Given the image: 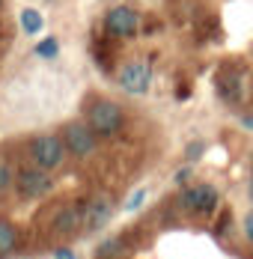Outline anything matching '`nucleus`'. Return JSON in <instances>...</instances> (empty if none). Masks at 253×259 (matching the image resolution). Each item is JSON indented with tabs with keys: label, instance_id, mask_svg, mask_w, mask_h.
I'll use <instances>...</instances> for the list:
<instances>
[{
	"label": "nucleus",
	"instance_id": "9b49d317",
	"mask_svg": "<svg viewBox=\"0 0 253 259\" xmlns=\"http://www.w3.org/2000/svg\"><path fill=\"white\" fill-rule=\"evenodd\" d=\"M15 238H18L15 227H12L9 221H0V256H3V253H9V250L15 247Z\"/></svg>",
	"mask_w": 253,
	"mask_h": 259
},
{
	"label": "nucleus",
	"instance_id": "ddd939ff",
	"mask_svg": "<svg viewBox=\"0 0 253 259\" xmlns=\"http://www.w3.org/2000/svg\"><path fill=\"white\" fill-rule=\"evenodd\" d=\"M57 48H60V45H57V39H42V42L36 45V54H39V57H45V60H51V57H57Z\"/></svg>",
	"mask_w": 253,
	"mask_h": 259
},
{
	"label": "nucleus",
	"instance_id": "0eeeda50",
	"mask_svg": "<svg viewBox=\"0 0 253 259\" xmlns=\"http://www.w3.org/2000/svg\"><path fill=\"white\" fill-rule=\"evenodd\" d=\"M137 24H140L137 12L128 9V6H113L107 12V18H104V27H107L110 36H134L137 33Z\"/></svg>",
	"mask_w": 253,
	"mask_h": 259
},
{
	"label": "nucleus",
	"instance_id": "39448f33",
	"mask_svg": "<svg viewBox=\"0 0 253 259\" xmlns=\"http://www.w3.org/2000/svg\"><path fill=\"white\" fill-rule=\"evenodd\" d=\"M63 143H66V149L72 155L83 158L96 149V131L90 125H83V122H69L66 131H63Z\"/></svg>",
	"mask_w": 253,
	"mask_h": 259
},
{
	"label": "nucleus",
	"instance_id": "6e6552de",
	"mask_svg": "<svg viewBox=\"0 0 253 259\" xmlns=\"http://www.w3.org/2000/svg\"><path fill=\"white\" fill-rule=\"evenodd\" d=\"M18 188H21V194H24V197H42V194H48V191H51L48 170H42V167L21 170V173H18Z\"/></svg>",
	"mask_w": 253,
	"mask_h": 259
},
{
	"label": "nucleus",
	"instance_id": "9d476101",
	"mask_svg": "<svg viewBox=\"0 0 253 259\" xmlns=\"http://www.w3.org/2000/svg\"><path fill=\"white\" fill-rule=\"evenodd\" d=\"M54 233H75L77 227H80V208H60L57 214H54Z\"/></svg>",
	"mask_w": 253,
	"mask_h": 259
},
{
	"label": "nucleus",
	"instance_id": "f3484780",
	"mask_svg": "<svg viewBox=\"0 0 253 259\" xmlns=\"http://www.w3.org/2000/svg\"><path fill=\"white\" fill-rule=\"evenodd\" d=\"M244 230H247V238L253 241V214H247V218H244Z\"/></svg>",
	"mask_w": 253,
	"mask_h": 259
},
{
	"label": "nucleus",
	"instance_id": "1a4fd4ad",
	"mask_svg": "<svg viewBox=\"0 0 253 259\" xmlns=\"http://www.w3.org/2000/svg\"><path fill=\"white\" fill-rule=\"evenodd\" d=\"M107 221H110V200L107 197H96L80 211V227H87V230H99Z\"/></svg>",
	"mask_w": 253,
	"mask_h": 259
},
{
	"label": "nucleus",
	"instance_id": "2eb2a0df",
	"mask_svg": "<svg viewBox=\"0 0 253 259\" xmlns=\"http://www.w3.org/2000/svg\"><path fill=\"white\" fill-rule=\"evenodd\" d=\"M143 200H146V191H137V194H134V197H131V200L125 203V208H128V211H134V208L140 206Z\"/></svg>",
	"mask_w": 253,
	"mask_h": 259
},
{
	"label": "nucleus",
	"instance_id": "f03ea898",
	"mask_svg": "<svg viewBox=\"0 0 253 259\" xmlns=\"http://www.w3.org/2000/svg\"><path fill=\"white\" fill-rule=\"evenodd\" d=\"M87 119H90V128L96 131V134L110 137V134H116V131L122 128V107L113 102H96L90 107Z\"/></svg>",
	"mask_w": 253,
	"mask_h": 259
},
{
	"label": "nucleus",
	"instance_id": "f257e3e1",
	"mask_svg": "<svg viewBox=\"0 0 253 259\" xmlns=\"http://www.w3.org/2000/svg\"><path fill=\"white\" fill-rule=\"evenodd\" d=\"M179 206L194 214H212L221 206V194L215 185H191L179 194Z\"/></svg>",
	"mask_w": 253,
	"mask_h": 259
},
{
	"label": "nucleus",
	"instance_id": "423d86ee",
	"mask_svg": "<svg viewBox=\"0 0 253 259\" xmlns=\"http://www.w3.org/2000/svg\"><path fill=\"white\" fill-rule=\"evenodd\" d=\"M215 93L221 96V102L227 104H238L244 99V75L238 69H224L215 78Z\"/></svg>",
	"mask_w": 253,
	"mask_h": 259
},
{
	"label": "nucleus",
	"instance_id": "dca6fc26",
	"mask_svg": "<svg viewBox=\"0 0 253 259\" xmlns=\"http://www.w3.org/2000/svg\"><path fill=\"white\" fill-rule=\"evenodd\" d=\"M202 155V143H191L188 146V161H194V158H200Z\"/></svg>",
	"mask_w": 253,
	"mask_h": 259
},
{
	"label": "nucleus",
	"instance_id": "4468645a",
	"mask_svg": "<svg viewBox=\"0 0 253 259\" xmlns=\"http://www.w3.org/2000/svg\"><path fill=\"white\" fill-rule=\"evenodd\" d=\"M9 182H12V170H9V164H3V161H0V191H6V188H9Z\"/></svg>",
	"mask_w": 253,
	"mask_h": 259
},
{
	"label": "nucleus",
	"instance_id": "aec40b11",
	"mask_svg": "<svg viewBox=\"0 0 253 259\" xmlns=\"http://www.w3.org/2000/svg\"><path fill=\"white\" fill-rule=\"evenodd\" d=\"M247 191H250V200H253V176H250V185H247Z\"/></svg>",
	"mask_w": 253,
	"mask_h": 259
},
{
	"label": "nucleus",
	"instance_id": "a211bd4d",
	"mask_svg": "<svg viewBox=\"0 0 253 259\" xmlns=\"http://www.w3.org/2000/svg\"><path fill=\"white\" fill-rule=\"evenodd\" d=\"M54 259H75V253H72V250H57Z\"/></svg>",
	"mask_w": 253,
	"mask_h": 259
},
{
	"label": "nucleus",
	"instance_id": "20e7f679",
	"mask_svg": "<svg viewBox=\"0 0 253 259\" xmlns=\"http://www.w3.org/2000/svg\"><path fill=\"white\" fill-rule=\"evenodd\" d=\"M63 140L60 137H39V140H33V146H30V152H33V161H36V167H42V170H54V167H60L63 164Z\"/></svg>",
	"mask_w": 253,
	"mask_h": 259
},
{
	"label": "nucleus",
	"instance_id": "7ed1b4c3",
	"mask_svg": "<svg viewBox=\"0 0 253 259\" xmlns=\"http://www.w3.org/2000/svg\"><path fill=\"white\" fill-rule=\"evenodd\" d=\"M152 83V69L149 63H140V60H134V63H125L122 69H119V87L131 93V96H143L146 90H149Z\"/></svg>",
	"mask_w": 253,
	"mask_h": 259
},
{
	"label": "nucleus",
	"instance_id": "f8f14e48",
	"mask_svg": "<svg viewBox=\"0 0 253 259\" xmlns=\"http://www.w3.org/2000/svg\"><path fill=\"white\" fill-rule=\"evenodd\" d=\"M21 27H24V33H39L42 30V15L36 9H24L21 12Z\"/></svg>",
	"mask_w": 253,
	"mask_h": 259
},
{
	"label": "nucleus",
	"instance_id": "6ab92c4d",
	"mask_svg": "<svg viewBox=\"0 0 253 259\" xmlns=\"http://www.w3.org/2000/svg\"><path fill=\"white\" fill-rule=\"evenodd\" d=\"M241 122H244V125H247V128H253V116H244V119H241Z\"/></svg>",
	"mask_w": 253,
	"mask_h": 259
}]
</instances>
